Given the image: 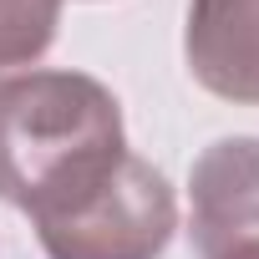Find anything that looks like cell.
Instances as JSON below:
<instances>
[{
    "mask_svg": "<svg viewBox=\"0 0 259 259\" xmlns=\"http://www.w3.org/2000/svg\"><path fill=\"white\" fill-rule=\"evenodd\" d=\"M122 138L117 97L87 71H21L0 81V198L36 213L92 173H102Z\"/></svg>",
    "mask_w": 259,
    "mask_h": 259,
    "instance_id": "obj_1",
    "label": "cell"
},
{
    "mask_svg": "<svg viewBox=\"0 0 259 259\" xmlns=\"http://www.w3.org/2000/svg\"><path fill=\"white\" fill-rule=\"evenodd\" d=\"M31 224L46 259H163L178 234V198L148 158L117 153Z\"/></svg>",
    "mask_w": 259,
    "mask_h": 259,
    "instance_id": "obj_2",
    "label": "cell"
},
{
    "mask_svg": "<svg viewBox=\"0 0 259 259\" xmlns=\"http://www.w3.org/2000/svg\"><path fill=\"white\" fill-rule=\"evenodd\" d=\"M188 234L198 259L259 244V138H219L188 173Z\"/></svg>",
    "mask_w": 259,
    "mask_h": 259,
    "instance_id": "obj_3",
    "label": "cell"
},
{
    "mask_svg": "<svg viewBox=\"0 0 259 259\" xmlns=\"http://www.w3.org/2000/svg\"><path fill=\"white\" fill-rule=\"evenodd\" d=\"M183 56L203 92L259 107V0H188Z\"/></svg>",
    "mask_w": 259,
    "mask_h": 259,
    "instance_id": "obj_4",
    "label": "cell"
},
{
    "mask_svg": "<svg viewBox=\"0 0 259 259\" xmlns=\"http://www.w3.org/2000/svg\"><path fill=\"white\" fill-rule=\"evenodd\" d=\"M61 26V0H0V71L31 66L51 51Z\"/></svg>",
    "mask_w": 259,
    "mask_h": 259,
    "instance_id": "obj_5",
    "label": "cell"
},
{
    "mask_svg": "<svg viewBox=\"0 0 259 259\" xmlns=\"http://www.w3.org/2000/svg\"><path fill=\"white\" fill-rule=\"evenodd\" d=\"M229 259H259V244H254V249H239V254H229Z\"/></svg>",
    "mask_w": 259,
    "mask_h": 259,
    "instance_id": "obj_6",
    "label": "cell"
}]
</instances>
